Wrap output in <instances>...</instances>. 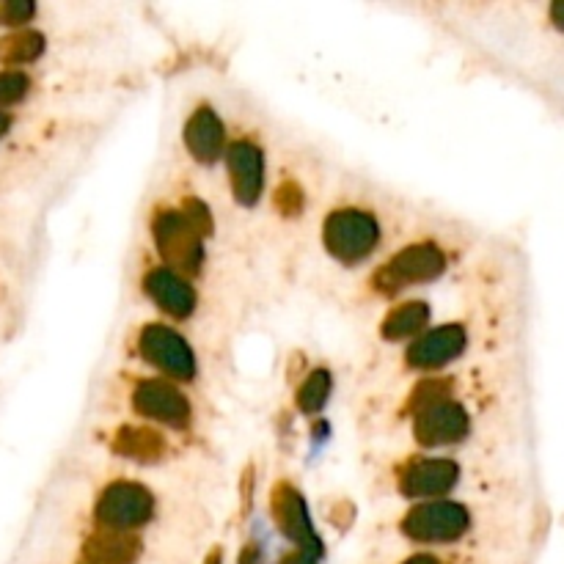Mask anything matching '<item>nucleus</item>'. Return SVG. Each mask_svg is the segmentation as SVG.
I'll list each match as a JSON object with an SVG mask.
<instances>
[{"mask_svg":"<svg viewBox=\"0 0 564 564\" xmlns=\"http://www.w3.org/2000/svg\"><path fill=\"white\" fill-rule=\"evenodd\" d=\"M166 512V501L155 485L133 476H116L100 485L89 507L91 531L108 534H146L157 529Z\"/></svg>","mask_w":564,"mask_h":564,"instance_id":"nucleus-2","label":"nucleus"},{"mask_svg":"<svg viewBox=\"0 0 564 564\" xmlns=\"http://www.w3.org/2000/svg\"><path fill=\"white\" fill-rule=\"evenodd\" d=\"M133 355L149 366L155 377L171 380L177 386L199 383V353L188 336L171 322H144L133 336Z\"/></svg>","mask_w":564,"mask_h":564,"instance_id":"nucleus-4","label":"nucleus"},{"mask_svg":"<svg viewBox=\"0 0 564 564\" xmlns=\"http://www.w3.org/2000/svg\"><path fill=\"white\" fill-rule=\"evenodd\" d=\"M42 53H45V36L36 34V31H20V34H12L0 42V61L9 67L31 64Z\"/></svg>","mask_w":564,"mask_h":564,"instance_id":"nucleus-10","label":"nucleus"},{"mask_svg":"<svg viewBox=\"0 0 564 564\" xmlns=\"http://www.w3.org/2000/svg\"><path fill=\"white\" fill-rule=\"evenodd\" d=\"M399 215L369 196L333 199L320 223V245L325 256L342 270L375 265L377 256L394 248Z\"/></svg>","mask_w":564,"mask_h":564,"instance_id":"nucleus-1","label":"nucleus"},{"mask_svg":"<svg viewBox=\"0 0 564 564\" xmlns=\"http://www.w3.org/2000/svg\"><path fill=\"white\" fill-rule=\"evenodd\" d=\"M36 6L34 3H23V0H9V3H0V25H9V28H20L34 20Z\"/></svg>","mask_w":564,"mask_h":564,"instance_id":"nucleus-12","label":"nucleus"},{"mask_svg":"<svg viewBox=\"0 0 564 564\" xmlns=\"http://www.w3.org/2000/svg\"><path fill=\"white\" fill-rule=\"evenodd\" d=\"M449 248L446 237L438 234H421L408 243H399L386 262L375 267L369 278V287L377 298H397L408 289L427 287L446 276L449 270Z\"/></svg>","mask_w":564,"mask_h":564,"instance_id":"nucleus-3","label":"nucleus"},{"mask_svg":"<svg viewBox=\"0 0 564 564\" xmlns=\"http://www.w3.org/2000/svg\"><path fill=\"white\" fill-rule=\"evenodd\" d=\"M141 289L171 322H199L204 317V295L199 284L160 265L157 259L146 262L141 270Z\"/></svg>","mask_w":564,"mask_h":564,"instance_id":"nucleus-8","label":"nucleus"},{"mask_svg":"<svg viewBox=\"0 0 564 564\" xmlns=\"http://www.w3.org/2000/svg\"><path fill=\"white\" fill-rule=\"evenodd\" d=\"M127 408L135 419L163 432H185L196 424V405L188 391L155 375H135L127 383Z\"/></svg>","mask_w":564,"mask_h":564,"instance_id":"nucleus-5","label":"nucleus"},{"mask_svg":"<svg viewBox=\"0 0 564 564\" xmlns=\"http://www.w3.org/2000/svg\"><path fill=\"white\" fill-rule=\"evenodd\" d=\"M31 89H34V83L23 69H3L0 72V111L20 105L31 94Z\"/></svg>","mask_w":564,"mask_h":564,"instance_id":"nucleus-11","label":"nucleus"},{"mask_svg":"<svg viewBox=\"0 0 564 564\" xmlns=\"http://www.w3.org/2000/svg\"><path fill=\"white\" fill-rule=\"evenodd\" d=\"M14 127V119L9 111H0V138H6V135L12 133Z\"/></svg>","mask_w":564,"mask_h":564,"instance_id":"nucleus-13","label":"nucleus"},{"mask_svg":"<svg viewBox=\"0 0 564 564\" xmlns=\"http://www.w3.org/2000/svg\"><path fill=\"white\" fill-rule=\"evenodd\" d=\"M468 344H471V328L463 320L430 325L421 336L399 350V364L410 377L443 375L446 366L463 358Z\"/></svg>","mask_w":564,"mask_h":564,"instance_id":"nucleus-6","label":"nucleus"},{"mask_svg":"<svg viewBox=\"0 0 564 564\" xmlns=\"http://www.w3.org/2000/svg\"><path fill=\"white\" fill-rule=\"evenodd\" d=\"M226 177L237 207L254 210L262 204L267 185V152L254 133H237L223 152Z\"/></svg>","mask_w":564,"mask_h":564,"instance_id":"nucleus-7","label":"nucleus"},{"mask_svg":"<svg viewBox=\"0 0 564 564\" xmlns=\"http://www.w3.org/2000/svg\"><path fill=\"white\" fill-rule=\"evenodd\" d=\"M551 20H553V25H556V28H562V31H564V3H553Z\"/></svg>","mask_w":564,"mask_h":564,"instance_id":"nucleus-14","label":"nucleus"},{"mask_svg":"<svg viewBox=\"0 0 564 564\" xmlns=\"http://www.w3.org/2000/svg\"><path fill=\"white\" fill-rule=\"evenodd\" d=\"M185 144H188L190 157L199 160V163H218V160H223L229 135H226L221 116L212 111L210 105H199L193 111V116L188 119V127H185Z\"/></svg>","mask_w":564,"mask_h":564,"instance_id":"nucleus-9","label":"nucleus"}]
</instances>
